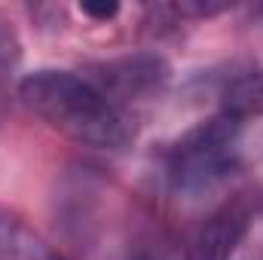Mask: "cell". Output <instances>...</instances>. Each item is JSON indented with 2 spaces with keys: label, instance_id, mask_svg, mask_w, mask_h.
<instances>
[{
  "label": "cell",
  "instance_id": "obj_1",
  "mask_svg": "<svg viewBox=\"0 0 263 260\" xmlns=\"http://www.w3.org/2000/svg\"><path fill=\"white\" fill-rule=\"evenodd\" d=\"M18 98L49 129L62 132L83 147L123 150L135 138V126L126 107L114 104L83 73L40 67L18 80Z\"/></svg>",
  "mask_w": 263,
  "mask_h": 260
},
{
  "label": "cell",
  "instance_id": "obj_2",
  "mask_svg": "<svg viewBox=\"0 0 263 260\" xmlns=\"http://www.w3.org/2000/svg\"><path fill=\"white\" fill-rule=\"evenodd\" d=\"M239 132L242 120L223 110L181 135L165 156L168 187L184 199H196L199 193L220 184L236 169Z\"/></svg>",
  "mask_w": 263,
  "mask_h": 260
},
{
  "label": "cell",
  "instance_id": "obj_3",
  "mask_svg": "<svg viewBox=\"0 0 263 260\" xmlns=\"http://www.w3.org/2000/svg\"><path fill=\"white\" fill-rule=\"evenodd\" d=\"M114 104L138 101L144 95L159 92L168 83V65L159 55H126L104 65H95V77H89Z\"/></svg>",
  "mask_w": 263,
  "mask_h": 260
},
{
  "label": "cell",
  "instance_id": "obj_4",
  "mask_svg": "<svg viewBox=\"0 0 263 260\" xmlns=\"http://www.w3.org/2000/svg\"><path fill=\"white\" fill-rule=\"evenodd\" d=\"M248 227H251V205L245 199L220 205L199 227L184 260H233L236 248L248 236Z\"/></svg>",
  "mask_w": 263,
  "mask_h": 260
},
{
  "label": "cell",
  "instance_id": "obj_5",
  "mask_svg": "<svg viewBox=\"0 0 263 260\" xmlns=\"http://www.w3.org/2000/svg\"><path fill=\"white\" fill-rule=\"evenodd\" d=\"M0 260H65L18 211L0 205Z\"/></svg>",
  "mask_w": 263,
  "mask_h": 260
},
{
  "label": "cell",
  "instance_id": "obj_6",
  "mask_svg": "<svg viewBox=\"0 0 263 260\" xmlns=\"http://www.w3.org/2000/svg\"><path fill=\"white\" fill-rule=\"evenodd\" d=\"M18 65H22V40H18V31L0 12V83H6L9 77H15Z\"/></svg>",
  "mask_w": 263,
  "mask_h": 260
},
{
  "label": "cell",
  "instance_id": "obj_7",
  "mask_svg": "<svg viewBox=\"0 0 263 260\" xmlns=\"http://www.w3.org/2000/svg\"><path fill=\"white\" fill-rule=\"evenodd\" d=\"M168 12L175 15H187V18H211V15H220L227 9H233V3H211V0H184V3H172L165 6Z\"/></svg>",
  "mask_w": 263,
  "mask_h": 260
},
{
  "label": "cell",
  "instance_id": "obj_8",
  "mask_svg": "<svg viewBox=\"0 0 263 260\" xmlns=\"http://www.w3.org/2000/svg\"><path fill=\"white\" fill-rule=\"evenodd\" d=\"M80 12L92 22H110L117 12H120V3H80Z\"/></svg>",
  "mask_w": 263,
  "mask_h": 260
},
{
  "label": "cell",
  "instance_id": "obj_9",
  "mask_svg": "<svg viewBox=\"0 0 263 260\" xmlns=\"http://www.w3.org/2000/svg\"><path fill=\"white\" fill-rule=\"evenodd\" d=\"M132 260H153L150 254H141V257H132Z\"/></svg>",
  "mask_w": 263,
  "mask_h": 260
},
{
  "label": "cell",
  "instance_id": "obj_10",
  "mask_svg": "<svg viewBox=\"0 0 263 260\" xmlns=\"http://www.w3.org/2000/svg\"><path fill=\"white\" fill-rule=\"evenodd\" d=\"M0 120H3V110H0Z\"/></svg>",
  "mask_w": 263,
  "mask_h": 260
}]
</instances>
